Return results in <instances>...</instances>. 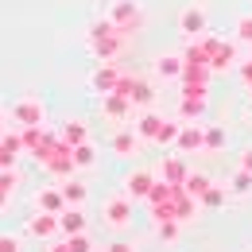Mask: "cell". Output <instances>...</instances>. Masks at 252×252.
I'll return each instance as SVG.
<instances>
[{"label": "cell", "mask_w": 252, "mask_h": 252, "mask_svg": "<svg viewBox=\"0 0 252 252\" xmlns=\"http://www.w3.org/2000/svg\"><path fill=\"white\" fill-rule=\"evenodd\" d=\"M12 121L20 128H39L47 121V109H43V101H35V97H20V101L12 105Z\"/></svg>", "instance_id": "6da1fadb"}, {"label": "cell", "mask_w": 252, "mask_h": 252, "mask_svg": "<svg viewBox=\"0 0 252 252\" xmlns=\"http://www.w3.org/2000/svg\"><path fill=\"white\" fill-rule=\"evenodd\" d=\"M128 221H132V202H128L125 194H117V198H105V225H113V229H125Z\"/></svg>", "instance_id": "7a4b0ae2"}, {"label": "cell", "mask_w": 252, "mask_h": 252, "mask_svg": "<svg viewBox=\"0 0 252 252\" xmlns=\"http://www.w3.org/2000/svg\"><path fill=\"white\" fill-rule=\"evenodd\" d=\"M59 229H63V225H59V214H43V210H39V214L28 221V233H32V237H55Z\"/></svg>", "instance_id": "3957f363"}, {"label": "cell", "mask_w": 252, "mask_h": 252, "mask_svg": "<svg viewBox=\"0 0 252 252\" xmlns=\"http://www.w3.org/2000/svg\"><path fill=\"white\" fill-rule=\"evenodd\" d=\"M35 206H39L43 214H63V210H66L63 187H59V190H39V194H35Z\"/></svg>", "instance_id": "277c9868"}, {"label": "cell", "mask_w": 252, "mask_h": 252, "mask_svg": "<svg viewBox=\"0 0 252 252\" xmlns=\"http://www.w3.org/2000/svg\"><path fill=\"white\" fill-rule=\"evenodd\" d=\"M59 225H63L70 237H74V233H86V218H82V210H78V206H66L63 214H59Z\"/></svg>", "instance_id": "5b68a950"}, {"label": "cell", "mask_w": 252, "mask_h": 252, "mask_svg": "<svg viewBox=\"0 0 252 252\" xmlns=\"http://www.w3.org/2000/svg\"><path fill=\"white\" fill-rule=\"evenodd\" d=\"M128 194H132V198H148V194H152V175H148V171L128 175Z\"/></svg>", "instance_id": "8992f818"}, {"label": "cell", "mask_w": 252, "mask_h": 252, "mask_svg": "<svg viewBox=\"0 0 252 252\" xmlns=\"http://www.w3.org/2000/svg\"><path fill=\"white\" fill-rule=\"evenodd\" d=\"M70 163H74V167H94V163H97V152L90 148V144H74V156H70Z\"/></svg>", "instance_id": "52a82bcc"}, {"label": "cell", "mask_w": 252, "mask_h": 252, "mask_svg": "<svg viewBox=\"0 0 252 252\" xmlns=\"http://www.w3.org/2000/svg\"><path fill=\"white\" fill-rule=\"evenodd\" d=\"M63 198H66V206H82L86 202V187L74 179V183H63Z\"/></svg>", "instance_id": "ba28073f"}, {"label": "cell", "mask_w": 252, "mask_h": 252, "mask_svg": "<svg viewBox=\"0 0 252 252\" xmlns=\"http://www.w3.org/2000/svg\"><path fill=\"white\" fill-rule=\"evenodd\" d=\"M113 152H117V156H132V152H136V136H132V132H117V136H113Z\"/></svg>", "instance_id": "9c48e42d"}, {"label": "cell", "mask_w": 252, "mask_h": 252, "mask_svg": "<svg viewBox=\"0 0 252 252\" xmlns=\"http://www.w3.org/2000/svg\"><path fill=\"white\" fill-rule=\"evenodd\" d=\"M63 136H66V144H86V125L82 121H66Z\"/></svg>", "instance_id": "30bf717a"}, {"label": "cell", "mask_w": 252, "mask_h": 252, "mask_svg": "<svg viewBox=\"0 0 252 252\" xmlns=\"http://www.w3.org/2000/svg\"><path fill=\"white\" fill-rule=\"evenodd\" d=\"M159 128H163V121H159L156 113H148V117H144V121H140V125H136V132H140V136H148V140H152V136H159Z\"/></svg>", "instance_id": "8fae6325"}, {"label": "cell", "mask_w": 252, "mask_h": 252, "mask_svg": "<svg viewBox=\"0 0 252 252\" xmlns=\"http://www.w3.org/2000/svg\"><path fill=\"white\" fill-rule=\"evenodd\" d=\"M156 70L163 74V78H179V70H183V66H179V59H159Z\"/></svg>", "instance_id": "7c38bea8"}, {"label": "cell", "mask_w": 252, "mask_h": 252, "mask_svg": "<svg viewBox=\"0 0 252 252\" xmlns=\"http://www.w3.org/2000/svg\"><path fill=\"white\" fill-rule=\"evenodd\" d=\"M183 28H187L190 35H198V32H202V28H206V20H202L198 12H187V16H183Z\"/></svg>", "instance_id": "4fadbf2b"}, {"label": "cell", "mask_w": 252, "mask_h": 252, "mask_svg": "<svg viewBox=\"0 0 252 252\" xmlns=\"http://www.w3.org/2000/svg\"><path fill=\"white\" fill-rule=\"evenodd\" d=\"M163 175H167L171 183H179V179H187V171H183V163H179V159H171V163H163Z\"/></svg>", "instance_id": "5bb4252c"}, {"label": "cell", "mask_w": 252, "mask_h": 252, "mask_svg": "<svg viewBox=\"0 0 252 252\" xmlns=\"http://www.w3.org/2000/svg\"><path fill=\"white\" fill-rule=\"evenodd\" d=\"M233 190H237V194H249V190H252V171H245V167H241V175L233 179Z\"/></svg>", "instance_id": "9a60e30c"}, {"label": "cell", "mask_w": 252, "mask_h": 252, "mask_svg": "<svg viewBox=\"0 0 252 252\" xmlns=\"http://www.w3.org/2000/svg\"><path fill=\"white\" fill-rule=\"evenodd\" d=\"M0 252H20V237H12V233H0Z\"/></svg>", "instance_id": "2e32d148"}, {"label": "cell", "mask_w": 252, "mask_h": 252, "mask_svg": "<svg viewBox=\"0 0 252 252\" xmlns=\"http://www.w3.org/2000/svg\"><path fill=\"white\" fill-rule=\"evenodd\" d=\"M70 252H90V241H86V233H74V237H70Z\"/></svg>", "instance_id": "e0dca14e"}, {"label": "cell", "mask_w": 252, "mask_h": 252, "mask_svg": "<svg viewBox=\"0 0 252 252\" xmlns=\"http://www.w3.org/2000/svg\"><path fill=\"white\" fill-rule=\"evenodd\" d=\"M94 86H97V90H109V86H113V70H97Z\"/></svg>", "instance_id": "ac0fdd59"}, {"label": "cell", "mask_w": 252, "mask_h": 252, "mask_svg": "<svg viewBox=\"0 0 252 252\" xmlns=\"http://www.w3.org/2000/svg\"><path fill=\"white\" fill-rule=\"evenodd\" d=\"M105 113H113V117H121V113H125V101H117V97H109V101H105Z\"/></svg>", "instance_id": "d6986e66"}, {"label": "cell", "mask_w": 252, "mask_h": 252, "mask_svg": "<svg viewBox=\"0 0 252 252\" xmlns=\"http://www.w3.org/2000/svg\"><path fill=\"white\" fill-rule=\"evenodd\" d=\"M194 144H202V132H183V148H194Z\"/></svg>", "instance_id": "ffe728a7"}, {"label": "cell", "mask_w": 252, "mask_h": 252, "mask_svg": "<svg viewBox=\"0 0 252 252\" xmlns=\"http://www.w3.org/2000/svg\"><path fill=\"white\" fill-rule=\"evenodd\" d=\"M148 97H152L148 86H132V101H148Z\"/></svg>", "instance_id": "44dd1931"}, {"label": "cell", "mask_w": 252, "mask_h": 252, "mask_svg": "<svg viewBox=\"0 0 252 252\" xmlns=\"http://www.w3.org/2000/svg\"><path fill=\"white\" fill-rule=\"evenodd\" d=\"M105 252H136V249H132V245H125V241H117V245H109Z\"/></svg>", "instance_id": "7402d4cb"}, {"label": "cell", "mask_w": 252, "mask_h": 252, "mask_svg": "<svg viewBox=\"0 0 252 252\" xmlns=\"http://www.w3.org/2000/svg\"><path fill=\"white\" fill-rule=\"evenodd\" d=\"M241 35H245V39H252V20H245V24H241Z\"/></svg>", "instance_id": "603a6c76"}, {"label": "cell", "mask_w": 252, "mask_h": 252, "mask_svg": "<svg viewBox=\"0 0 252 252\" xmlns=\"http://www.w3.org/2000/svg\"><path fill=\"white\" fill-rule=\"evenodd\" d=\"M241 167H245V171H252V148L245 152V159H241Z\"/></svg>", "instance_id": "cb8c5ba5"}, {"label": "cell", "mask_w": 252, "mask_h": 252, "mask_svg": "<svg viewBox=\"0 0 252 252\" xmlns=\"http://www.w3.org/2000/svg\"><path fill=\"white\" fill-rule=\"evenodd\" d=\"M0 125H4V109H0Z\"/></svg>", "instance_id": "d4e9b609"}]
</instances>
